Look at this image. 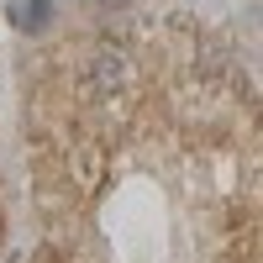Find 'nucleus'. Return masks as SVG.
I'll use <instances>...</instances> for the list:
<instances>
[{"mask_svg": "<svg viewBox=\"0 0 263 263\" xmlns=\"http://www.w3.org/2000/svg\"><path fill=\"white\" fill-rule=\"evenodd\" d=\"M126 79H132V63L121 53H95V63H90V84L95 90H121Z\"/></svg>", "mask_w": 263, "mask_h": 263, "instance_id": "obj_1", "label": "nucleus"}, {"mask_svg": "<svg viewBox=\"0 0 263 263\" xmlns=\"http://www.w3.org/2000/svg\"><path fill=\"white\" fill-rule=\"evenodd\" d=\"M11 21H16V27H42V21H48V0H16Z\"/></svg>", "mask_w": 263, "mask_h": 263, "instance_id": "obj_2", "label": "nucleus"}]
</instances>
